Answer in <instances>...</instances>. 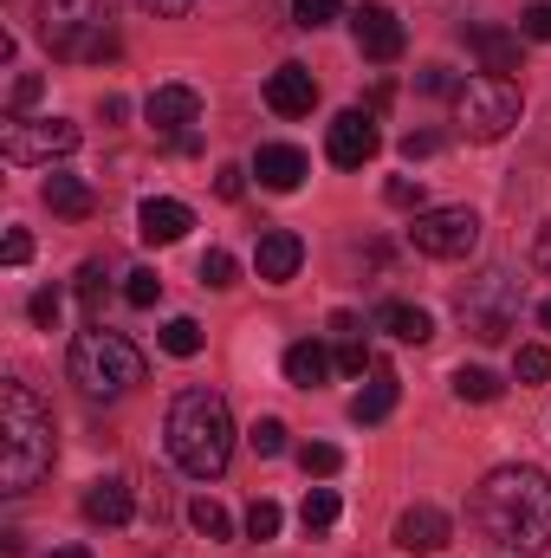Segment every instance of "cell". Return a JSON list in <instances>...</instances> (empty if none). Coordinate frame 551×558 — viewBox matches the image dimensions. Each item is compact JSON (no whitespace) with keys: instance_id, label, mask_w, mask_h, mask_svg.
Listing matches in <instances>:
<instances>
[{"instance_id":"7c38bea8","label":"cell","mask_w":551,"mask_h":558,"mask_svg":"<svg viewBox=\"0 0 551 558\" xmlns=\"http://www.w3.org/2000/svg\"><path fill=\"white\" fill-rule=\"evenodd\" d=\"M325 149H331V162H338V169H364V162L383 149V137H377V118H370V111H338V118H331V137H325Z\"/></svg>"},{"instance_id":"681fc988","label":"cell","mask_w":551,"mask_h":558,"mask_svg":"<svg viewBox=\"0 0 551 558\" xmlns=\"http://www.w3.org/2000/svg\"><path fill=\"white\" fill-rule=\"evenodd\" d=\"M539 318H546V325H551V299H546V305H539Z\"/></svg>"},{"instance_id":"5b68a950","label":"cell","mask_w":551,"mask_h":558,"mask_svg":"<svg viewBox=\"0 0 551 558\" xmlns=\"http://www.w3.org/2000/svg\"><path fill=\"white\" fill-rule=\"evenodd\" d=\"M39 39L52 59L65 65H98L118 52V33H111V0H39Z\"/></svg>"},{"instance_id":"277c9868","label":"cell","mask_w":551,"mask_h":558,"mask_svg":"<svg viewBox=\"0 0 551 558\" xmlns=\"http://www.w3.org/2000/svg\"><path fill=\"white\" fill-rule=\"evenodd\" d=\"M65 371H72L78 397H91V403H118V397H131V390L143 384V351L124 338V331L91 325V331H78V338H72Z\"/></svg>"},{"instance_id":"4316f807","label":"cell","mask_w":551,"mask_h":558,"mask_svg":"<svg viewBox=\"0 0 551 558\" xmlns=\"http://www.w3.org/2000/svg\"><path fill=\"white\" fill-rule=\"evenodd\" d=\"M454 397H461V403H493V397H500V377L480 371V364H461V371H454Z\"/></svg>"},{"instance_id":"484cf974","label":"cell","mask_w":551,"mask_h":558,"mask_svg":"<svg viewBox=\"0 0 551 558\" xmlns=\"http://www.w3.org/2000/svg\"><path fill=\"white\" fill-rule=\"evenodd\" d=\"M338 513H344V500H338L331 487H311V494H305V507H298L305 533H331V526H338Z\"/></svg>"},{"instance_id":"3957f363","label":"cell","mask_w":551,"mask_h":558,"mask_svg":"<svg viewBox=\"0 0 551 558\" xmlns=\"http://www.w3.org/2000/svg\"><path fill=\"white\" fill-rule=\"evenodd\" d=\"M169 454L195 481L228 474V461H234V416H228L221 390H182L169 403Z\"/></svg>"},{"instance_id":"8d00e7d4","label":"cell","mask_w":551,"mask_h":558,"mask_svg":"<svg viewBox=\"0 0 551 558\" xmlns=\"http://www.w3.org/2000/svg\"><path fill=\"white\" fill-rule=\"evenodd\" d=\"M124 299H131L137 312H149V305L162 299V279H156V274H131V279H124Z\"/></svg>"},{"instance_id":"836d02e7","label":"cell","mask_w":551,"mask_h":558,"mask_svg":"<svg viewBox=\"0 0 551 558\" xmlns=\"http://www.w3.org/2000/svg\"><path fill=\"white\" fill-rule=\"evenodd\" d=\"M247 441H254V454H260V461H273V454H285V422H279V416H260Z\"/></svg>"},{"instance_id":"d6986e66","label":"cell","mask_w":551,"mask_h":558,"mask_svg":"<svg viewBox=\"0 0 551 558\" xmlns=\"http://www.w3.org/2000/svg\"><path fill=\"white\" fill-rule=\"evenodd\" d=\"M467 46L480 52V65H487L493 78L519 72V33H506V26H467Z\"/></svg>"},{"instance_id":"f35d334b","label":"cell","mask_w":551,"mask_h":558,"mask_svg":"<svg viewBox=\"0 0 551 558\" xmlns=\"http://www.w3.org/2000/svg\"><path fill=\"white\" fill-rule=\"evenodd\" d=\"M78 299H85L91 312L105 305V267H98V260H85V267H78Z\"/></svg>"},{"instance_id":"7dc6e473","label":"cell","mask_w":551,"mask_h":558,"mask_svg":"<svg viewBox=\"0 0 551 558\" xmlns=\"http://www.w3.org/2000/svg\"><path fill=\"white\" fill-rule=\"evenodd\" d=\"M539 267L551 274V221H546V234H539Z\"/></svg>"},{"instance_id":"7402d4cb","label":"cell","mask_w":551,"mask_h":558,"mask_svg":"<svg viewBox=\"0 0 551 558\" xmlns=\"http://www.w3.org/2000/svg\"><path fill=\"white\" fill-rule=\"evenodd\" d=\"M325 377H331V351H325V344H311V338L285 344V384H298V390H318Z\"/></svg>"},{"instance_id":"30bf717a","label":"cell","mask_w":551,"mask_h":558,"mask_svg":"<svg viewBox=\"0 0 551 558\" xmlns=\"http://www.w3.org/2000/svg\"><path fill=\"white\" fill-rule=\"evenodd\" d=\"M351 33H357V52H364V59H377V65L403 59V20H396L383 0H364V7L351 13Z\"/></svg>"},{"instance_id":"60d3db41","label":"cell","mask_w":551,"mask_h":558,"mask_svg":"<svg viewBox=\"0 0 551 558\" xmlns=\"http://www.w3.org/2000/svg\"><path fill=\"white\" fill-rule=\"evenodd\" d=\"M26 312H33V325H59V286H39Z\"/></svg>"},{"instance_id":"ffe728a7","label":"cell","mask_w":551,"mask_h":558,"mask_svg":"<svg viewBox=\"0 0 551 558\" xmlns=\"http://www.w3.org/2000/svg\"><path fill=\"white\" fill-rule=\"evenodd\" d=\"M331 338H338L331 364H338L344 377H364V371H370V351H364V325H357V312H331Z\"/></svg>"},{"instance_id":"cb8c5ba5","label":"cell","mask_w":551,"mask_h":558,"mask_svg":"<svg viewBox=\"0 0 551 558\" xmlns=\"http://www.w3.org/2000/svg\"><path fill=\"white\" fill-rule=\"evenodd\" d=\"M377 325H383L390 338H403V344H428V338H434V318H428L421 305H403V299L377 305Z\"/></svg>"},{"instance_id":"1f68e13d","label":"cell","mask_w":551,"mask_h":558,"mask_svg":"<svg viewBox=\"0 0 551 558\" xmlns=\"http://www.w3.org/2000/svg\"><path fill=\"white\" fill-rule=\"evenodd\" d=\"M279 526H285V513H279L273 500H254V507H247V539L267 546V539H279Z\"/></svg>"},{"instance_id":"d590c367","label":"cell","mask_w":551,"mask_h":558,"mask_svg":"<svg viewBox=\"0 0 551 558\" xmlns=\"http://www.w3.org/2000/svg\"><path fill=\"white\" fill-rule=\"evenodd\" d=\"M519 33L539 39V46H551V0H532V7L519 13Z\"/></svg>"},{"instance_id":"4fadbf2b","label":"cell","mask_w":551,"mask_h":558,"mask_svg":"<svg viewBox=\"0 0 551 558\" xmlns=\"http://www.w3.org/2000/svg\"><path fill=\"white\" fill-rule=\"evenodd\" d=\"M254 175H260V189L292 195V189L311 175V162H305V149H292V143H260V149H254Z\"/></svg>"},{"instance_id":"ac0fdd59","label":"cell","mask_w":551,"mask_h":558,"mask_svg":"<svg viewBox=\"0 0 551 558\" xmlns=\"http://www.w3.org/2000/svg\"><path fill=\"white\" fill-rule=\"evenodd\" d=\"M396 403H403V384H396V371H370V384L351 397V422H390L396 416Z\"/></svg>"},{"instance_id":"603a6c76","label":"cell","mask_w":551,"mask_h":558,"mask_svg":"<svg viewBox=\"0 0 551 558\" xmlns=\"http://www.w3.org/2000/svg\"><path fill=\"white\" fill-rule=\"evenodd\" d=\"M85 520H98V526H124L131 520V487L111 474V481H91V494H85Z\"/></svg>"},{"instance_id":"d6a6232c","label":"cell","mask_w":551,"mask_h":558,"mask_svg":"<svg viewBox=\"0 0 551 558\" xmlns=\"http://www.w3.org/2000/svg\"><path fill=\"white\" fill-rule=\"evenodd\" d=\"M344 13V0H292V20L305 26V33H318V26H331Z\"/></svg>"},{"instance_id":"9c48e42d","label":"cell","mask_w":551,"mask_h":558,"mask_svg":"<svg viewBox=\"0 0 551 558\" xmlns=\"http://www.w3.org/2000/svg\"><path fill=\"white\" fill-rule=\"evenodd\" d=\"M72 149H78V124H65V118H7V131H0L7 162H52Z\"/></svg>"},{"instance_id":"8fae6325","label":"cell","mask_w":551,"mask_h":558,"mask_svg":"<svg viewBox=\"0 0 551 558\" xmlns=\"http://www.w3.org/2000/svg\"><path fill=\"white\" fill-rule=\"evenodd\" d=\"M143 118L156 137H188V124H201V92L195 85H156L143 98Z\"/></svg>"},{"instance_id":"52a82bcc","label":"cell","mask_w":551,"mask_h":558,"mask_svg":"<svg viewBox=\"0 0 551 558\" xmlns=\"http://www.w3.org/2000/svg\"><path fill=\"white\" fill-rule=\"evenodd\" d=\"M519 111H526V98H519V85L513 78H467L461 92H454V118H461V137L467 143H500L513 124H519Z\"/></svg>"},{"instance_id":"2e32d148","label":"cell","mask_w":551,"mask_h":558,"mask_svg":"<svg viewBox=\"0 0 551 558\" xmlns=\"http://www.w3.org/2000/svg\"><path fill=\"white\" fill-rule=\"evenodd\" d=\"M267 105H273L279 118H311V105H318V78H311L305 65H279L273 78H267Z\"/></svg>"},{"instance_id":"74e56055","label":"cell","mask_w":551,"mask_h":558,"mask_svg":"<svg viewBox=\"0 0 551 558\" xmlns=\"http://www.w3.org/2000/svg\"><path fill=\"white\" fill-rule=\"evenodd\" d=\"M39 92H46V78H39V72H20V78H13V118H26V111L39 105Z\"/></svg>"},{"instance_id":"4dcf8cb0","label":"cell","mask_w":551,"mask_h":558,"mask_svg":"<svg viewBox=\"0 0 551 558\" xmlns=\"http://www.w3.org/2000/svg\"><path fill=\"white\" fill-rule=\"evenodd\" d=\"M513 377H519V384H546V377H551V351H546V344H519Z\"/></svg>"},{"instance_id":"44dd1931","label":"cell","mask_w":551,"mask_h":558,"mask_svg":"<svg viewBox=\"0 0 551 558\" xmlns=\"http://www.w3.org/2000/svg\"><path fill=\"white\" fill-rule=\"evenodd\" d=\"M46 208L52 215H65V221H85L91 208H98V195H91V182H78V175H46Z\"/></svg>"},{"instance_id":"83f0119b","label":"cell","mask_w":551,"mask_h":558,"mask_svg":"<svg viewBox=\"0 0 551 558\" xmlns=\"http://www.w3.org/2000/svg\"><path fill=\"white\" fill-rule=\"evenodd\" d=\"M201 344H208V338H201L195 318H169V325H162V351H169V357H195Z\"/></svg>"},{"instance_id":"d4e9b609","label":"cell","mask_w":551,"mask_h":558,"mask_svg":"<svg viewBox=\"0 0 551 558\" xmlns=\"http://www.w3.org/2000/svg\"><path fill=\"white\" fill-rule=\"evenodd\" d=\"M188 526H195L208 546H228V539H234V520H228V507H221L215 494H195V500H188Z\"/></svg>"},{"instance_id":"7bdbcfd3","label":"cell","mask_w":551,"mask_h":558,"mask_svg":"<svg viewBox=\"0 0 551 558\" xmlns=\"http://www.w3.org/2000/svg\"><path fill=\"white\" fill-rule=\"evenodd\" d=\"M241 189H247V175H241V169L228 162V169L215 175V195H221V202H241Z\"/></svg>"},{"instance_id":"c3c4849f","label":"cell","mask_w":551,"mask_h":558,"mask_svg":"<svg viewBox=\"0 0 551 558\" xmlns=\"http://www.w3.org/2000/svg\"><path fill=\"white\" fill-rule=\"evenodd\" d=\"M52 558H91V553H85V546H59Z\"/></svg>"},{"instance_id":"6da1fadb","label":"cell","mask_w":551,"mask_h":558,"mask_svg":"<svg viewBox=\"0 0 551 558\" xmlns=\"http://www.w3.org/2000/svg\"><path fill=\"white\" fill-rule=\"evenodd\" d=\"M474 526L506 546V553H546L551 546V481L539 468L513 461V468H493L474 494Z\"/></svg>"},{"instance_id":"e0dca14e","label":"cell","mask_w":551,"mask_h":558,"mask_svg":"<svg viewBox=\"0 0 551 558\" xmlns=\"http://www.w3.org/2000/svg\"><path fill=\"white\" fill-rule=\"evenodd\" d=\"M396 546H403V553H441V546H448V513H441V507H409V513H403V520H396Z\"/></svg>"},{"instance_id":"f1b7e54d","label":"cell","mask_w":551,"mask_h":558,"mask_svg":"<svg viewBox=\"0 0 551 558\" xmlns=\"http://www.w3.org/2000/svg\"><path fill=\"white\" fill-rule=\"evenodd\" d=\"M298 468H305V481H331V474L344 468V454H338L331 441H305V448H298Z\"/></svg>"},{"instance_id":"5bb4252c","label":"cell","mask_w":551,"mask_h":558,"mask_svg":"<svg viewBox=\"0 0 551 558\" xmlns=\"http://www.w3.org/2000/svg\"><path fill=\"white\" fill-rule=\"evenodd\" d=\"M195 228V215H188V202H169V195H149L137 208V234L149 247H175L182 234Z\"/></svg>"},{"instance_id":"f546056e","label":"cell","mask_w":551,"mask_h":558,"mask_svg":"<svg viewBox=\"0 0 551 558\" xmlns=\"http://www.w3.org/2000/svg\"><path fill=\"white\" fill-rule=\"evenodd\" d=\"M234 279H241V267H234V254H228V247H208V254H201V286L228 292Z\"/></svg>"},{"instance_id":"ab89813d","label":"cell","mask_w":551,"mask_h":558,"mask_svg":"<svg viewBox=\"0 0 551 558\" xmlns=\"http://www.w3.org/2000/svg\"><path fill=\"white\" fill-rule=\"evenodd\" d=\"M383 195H390V208H415V215H421V182H409V175H390Z\"/></svg>"},{"instance_id":"9a60e30c","label":"cell","mask_w":551,"mask_h":558,"mask_svg":"<svg viewBox=\"0 0 551 558\" xmlns=\"http://www.w3.org/2000/svg\"><path fill=\"white\" fill-rule=\"evenodd\" d=\"M298 260H305V241L292 228H267L260 247H254V274L267 279V286H285V279L298 274Z\"/></svg>"},{"instance_id":"8992f818","label":"cell","mask_w":551,"mask_h":558,"mask_svg":"<svg viewBox=\"0 0 551 558\" xmlns=\"http://www.w3.org/2000/svg\"><path fill=\"white\" fill-rule=\"evenodd\" d=\"M519 305H526V286L506 274V267H487V274H474L454 292V312H461V325L480 344H506L513 325H519Z\"/></svg>"},{"instance_id":"7a4b0ae2","label":"cell","mask_w":551,"mask_h":558,"mask_svg":"<svg viewBox=\"0 0 551 558\" xmlns=\"http://www.w3.org/2000/svg\"><path fill=\"white\" fill-rule=\"evenodd\" d=\"M52 448H59L52 410L33 397V384L7 377V384H0V487H7V494L39 487V474L52 468Z\"/></svg>"},{"instance_id":"f6af8a7d","label":"cell","mask_w":551,"mask_h":558,"mask_svg":"<svg viewBox=\"0 0 551 558\" xmlns=\"http://www.w3.org/2000/svg\"><path fill=\"white\" fill-rule=\"evenodd\" d=\"M143 13H156V20H175V13H188L195 0H137Z\"/></svg>"},{"instance_id":"bcb514c9","label":"cell","mask_w":551,"mask_h":558,"mask_svg":"<svg viewBox=\"0 0 551 558\" xmlns=\"http://www.w3.org/2000/svg\"><path fill=\"white\" fill-rule=\"evenodd\" d=\"M98 118H105V124H124V118H131V105H124V98H105V105H98Z\"/></svg>"},{"instance_id":"b9f144b4","label":"cell","mask_w":551,"mask_h":558,"mask_svg":"<svg viewBox=\"0 0 551 558\" xmlns=\"http://www.w3.org/2000/svg\"><path fill=\"white\" fill-rule=\"evenodd\" d=\"M0 254H7V267H26V260H33V234H26V228H13Z\"/></svg>"},{"instance_id":"e575fe53","label":"cell","mask_w":551,"mask_h":558,"mask_svg":"<svg viewBox=\"0 0 551 558\" xmlns=\"http://www.w3.org/2000/svg\"><path fill=\"white\" fill-rule=\"evenodd\" d=\"M415 92H428V98H454L461 78H454L448 65H421V72H415Z\"/></svg>"},{"instance_id":"ba28073f","label":"cell","mask_w":551,"mask_h":558,"mask_svg":"<svg viewBox=\"0 0 551 558\" xmlns=\"http://www.w3.org/2000/svg\"><path fill=\"white\" fill-rule=\"evenodd\" d=\"M409 241L428 260H467L480 247V215L474 208H421L409 221Z\"/></svg>"},{"instance_id":"ee69618b","label":"cell","mask_w":551,"mask_h":558,"mask_svg":"<svg viewBox=\"0 0 551 558\" xmlns=\"http://www.w3.org/2000/svg\"><path fill=\"white\" fill-rule=\"evenodd\" d=\"M434 149H441V137H434V131H409V137H403V156H434Z\"/></svg>"}]
</instances>
